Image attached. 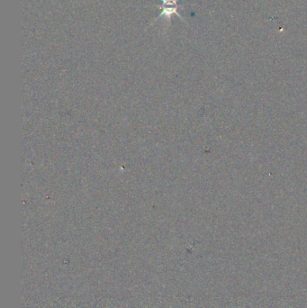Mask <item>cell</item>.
<instances>
[{
  "instance_id": "cell-1",
  "label": "cell",
  "mask_w": 307,
  "mask_h": 308,
  "mask_svg": "<svg viewBox=\"0 0 307 308\" xmlns=\"http://www.w3.org/2000/svg\"><path fill=\"white\" fill-rule=\"evenodd\" d=\"M162 1V4L161 6H156L157 7L161 8L162 11L161 13V15H159V16L157 17L158 18H161V17H165V19L168 20V23L169 24H170V21H171V17L176 15L178 16L179 18L183 19L181 15L178 12V9L181 7L178 4V0H161ZM156 19V20H157Z\"/></svg>"
}]
</instances>
